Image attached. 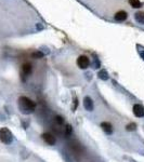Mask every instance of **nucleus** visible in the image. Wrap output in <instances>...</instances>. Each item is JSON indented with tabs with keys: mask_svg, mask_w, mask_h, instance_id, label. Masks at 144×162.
<instances>
[{
	"mask_svg": "<svg viewBox=\"0 0 144 162\" xmlns=\"http://www.w3.org/2000/svg\"><path fill=\"white\" fill-rule=\"evenodd\" d=\"M129 4L132 8H141V1L140 0H129Z\"/></svg>",
	"mask_w": 144,
	"mask_h": 162,
	"instance_id": "12",
	"label": "nucleus"
},
{
	"mask_svg": "<svg viewBox=\"0 0 144 162\" xmlns=\"http://www.w3.org/2000/svg\"><path fill=\"white\" fill-rule=\"evenodd\" d=\"M19 109L24 115H30L36 110V103L33 102L27 96H20L17 100Z\"/></svg>",
	"mask_w": 144,
	"mask_h": 162,
	"instance_id": "1",
	"label": "nucleus"
},
{
	"mask_svg": "<svg viewBox=\"0 0 144 162\" xmlns=\"http://www.w3.org/2000/svg\"><path fill=\"white\" fill-rule=\"evenodd\" d=\"M133 115L138 118H143L144 117V106L141 104H136L133 105Z\"/></svg>",
	"mask_w": 144,
	"mask_h": 162,
	"instance_id": "6",
	"label": "nucleus"
},
{
	"mask_svg": "<svg viewBox=\"0 0 144 162\" xmlns=\"http://www.w3.org/2000/svg\"><path fill=\"white\" fill-rule=\"evenodd\" d=\"M83 107L87 111H92L93 108H94V105H93V101L92 98L89 96H86L83 98Z\"/></svg>",
	"mask_w": 144,
	"mask_h": 162,
	"instance_id": "7",
	"label": "nucleus"
},
{
	"mask_svg": "<svg viewBox=\"0 0 144 162\" xmlns=\"http://www.w3.org/2000/svg\"><path fill=\"white\" fill-rule=\"evenodd\" d=\"M0 142L6 145H10L13 142V134L8 128L0 129Z\"/></svg>",
	"mask_w": 144,
	"mask_h": 162,
	"instance_id": "2",
	"label": "nucleus"
},
{
	"mask_svg": "<svg viewBox=\"0 0 144 162\" xmlns=\"http://www.w3.org/2000/svg\"><path fill=\"white\" fill-rule=\"evenodd\" d=\"M90 65V60L86 55H80L77 58V66L80 69H87Z\"/></svg>",
	"mask_w": 144,
	"mask_h": 162,
	"instance_id": "4",
	"label": "nucleus"
},
{
	"mask_svg": "<svg viewBox=\"0 0 144 162\" xmlns=\"http://www.w3.org/2000/svg\"><path fill=\"white\" fill-rule=\"evenodd\" d=\"M55 122L58 123V124H64V119H63V117L62 116H55Z\"/></svg>",
	"mask_w": 144,
	"mask_h": 162,
	"instance_id": "17",
	"label": "nucleus"
},
{
	"mask_svg": "<svg viewBox=\"0 0 144 162\" xmlns=\"http://www.w3.org/2000/svg\"><path fill=\"white\" fill-rule=\"evenodd\" d=\"M101 128H102V130L105 132L106 134H112L113 133V126H112L110 122H107V121H104L101 123Z\"/></svg>",
	"mask_w": 144,
	"mask_h": 162,
	"instance_id": "8",
	"label": "nucleus"
},
{
	"mask_svg": "<svg viewBox=\"0 0 144 162\" xmlns=\"http://www.w3.org/2000/svg\"><path fill=\"white\" fill-rule=\"evenodd\" d=\"M41 137H42V139L45 141V144H48V145H50V146H53L56 144V138L54 137L51 133L45 132V133H43L42 135H41Z\"/></svg>",
	"mask_w": 144,
	"mask_h": 162,
	"instance_id": "5",
	"label": "nucleus"
},
{
	"mask_svg": "<svg viewBox=\"0 0 144 162\" xmlns=\"http://www.w3.org/2000/svg\"><path fill=\"white\" fill-rule=\"evenodd\" d=\"M115 20L118 21V22H123V21L127 20L128 17V13L126 11H118V12L115 14Z\"/></svg>",
	"mask_w": 144,
	"mask_h": 162,
	"instance_id": "9",
	"label": "nucleus"
},
{
	"mask_svg": "<svg viewBox=\"0 0 144 162\" xmlns=\"http://www.w3.org/2000/svg\"><path fill=\"white\" fill-rule=\"evenodd\" d=\"M77 107H78V100H77L76 96H74L73 97V104H72V110L75 111V110L77 109Z\"/></svg>",
	"mask_w": 144,
	"mask_h": 162,
	"instance_id": "16",
	"label": "nucleus"
},
{
	"mask_svg": "<svg viewBox=\"0 0 144 162\" xmlns=\"http://www.w3.org/2000/svg\"><path fill=\"white\" fill-rule=\"evenodd\" d=\"M72 132H73V128H72V126H70V124H66L65 130H64V133H65V135L66 136H70V134H72Z\"/></svg>",
	"mask_w": 144,
	"mask_h": 162,
	"instance_id": "15",
	"label": "nucleus"
},
{
	"mask_svg": "<svg viewBox=\"0 0 144 162\" xmlns=\"http://www.w3.org/2000/svg\"><path fill=\"white\" fill-rule=\"evenodd\" d=\"M140 55H141V57H142V58L144 60V51H141V52H140Z\"/></svg>",
	"mask_w": 144,
	"mask_h": 162,
	"instance_id": "18",
	"label": "nucleus"
},
{
	"mask_svg": "<svg viewBox=\"0 0 144 162\" xmlns=\"http://www.w3.org/2000/svg\"><path fill=\"white\" fill-rule=\"evenodd\" d=\"M32 56L34 57V58H41V57H43L45 56V53H42V51H36V52H34L33 54H32Z\"/></svg>",
	"mask_w": 144,
	"mask_h": 162,
	"instance_id": "14",
	"label": "nucleus"
},
{
	"mask_svg": "<svg viewBox=\"0 0 144 162\" xmlns=\"http://www.w3.org/2000/svg\"><path fill=\"white\" fill-rule=\"evenodd\" d=\"M126 130H127L128 132H133V131L136 130V124L134 122H131V123H129V124L126 126Z\"/></svg>",
	"mask_w": 144,
	"mask_h": 162,
	"instance_id": "13",
	"label": "nucleus"
},
{
	"mask_svg": "<svg viewBox=\"0 0 144 162\" xmlns=\"http://www.w3.org/2000/svg\"><path fill=\"white\" fill-rule=\"evenodd\" d=\"M33 71V66L29 63H25L22 65V68H21V76H22V80L25 81L26 77H28L29 75Z\"/></svg>",
	"mask_w": 144,
	"mask_h": 162,
	"instance_id": "3",
	"label": "nucleus"
},
{
	"mask_svg": "<svg viewBox=\"0 0 144 162\" xmlns=\"http://www.w3.org/2000/svg\"><path fill=\"white\" fill-rule=\"evenodd\" d=\"M37 28H38V29H42L43 27H42V25H39V24H38V25H37Z\"/></svg>",
	"mask_w": 144,
	"mask_h": 162,
	"instance_id": "19",
	"label": "nucleus"
},
{
	"mask_svg": "<svg viewBox=\"0 0 144 162\" xmlns=\"http://www.w3.org/2000/svg\"><path fill=\"white\" fill-rule=\"evenodd\" d=\"M134 20L136 22H138L139 24H144V12L143 11H139L134 14Z\"/></svg>",
	"mask_w": 144,
	"mask_h": 162,
	"instance_id": "10",
	"label": "nucleus"
},
{
	"mask_svg": "<svg viewBox=\"0 0 144 162\" xmlns=\"http://www.w3.org/2000/svg\"><path fill=\"white\" fill-rule=\"evenodd\" d=\"M98 77H99L101 80L106 81V80H108V73H107V71L105 69H101L99 73H98Z\"/></svg>",
	"mask_w": 144,
	"mask_h": 162,
	"instance_id": "11",
	"label": "nucleus"
}]
</instances>
